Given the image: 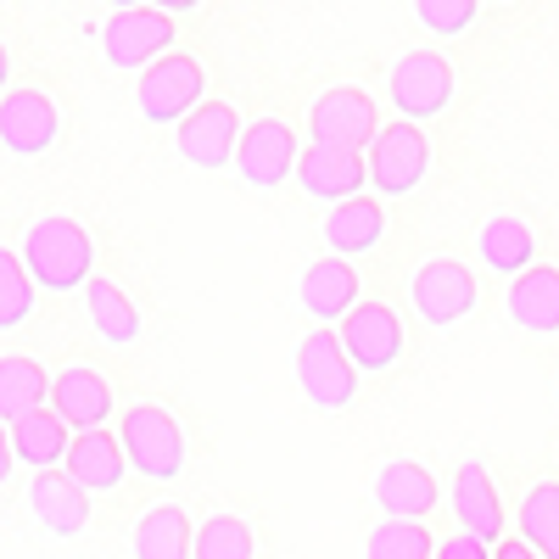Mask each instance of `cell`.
<instances>
[{
  "label": "cell",
  "instance_id": "obj_1",
  "mask_svg": "<svg viewBox=\"0 0 559 559\" xmlns=\"http://www.w3.org/2000/svg\"><path fill=\"white\" fill-rule=\"evenodd\" d=\"M23 269L39 292H84L96 280V241L73 218H39L23 236Z\"/></svg>",
  "mask_w": 559,
  "mask_h": 559
},
{
  "label": "cell",
  "instance_id": "obj_2",
  "mask_svg": "<svg viewBox=\"0 0 559 559\" xmlns=\"http://www.w3.org/2000/svg\"><path fill=\"white\" fill-rule=\"evenodd\" d=\"M118 442L129 453V471L146 481H174L185 471V431L163 403H129L118 419Z\"/></svg>",
  "mask_w": 559,
  "mask_h": 559
},
{
  "label": "cell",
  "instance_id": "obj_3",
  "mask_svg": "<svg viewBox=\"0 0 559 559\" xmlns=\"http://www.w3.org/2000/svg\"><path fill=\"white\" fill-rule=\"evenodd\" d=\"M207 96V68L185 51L157 57L146 73L134 79V112L146 123H185Z\"/></svg>",
  "mask_w": 559,
  "mask_h": 559
},
{
  "label": "cell",
  "instance_id": "obj_4",
  "mask_svg": "<svg viewBox=\"0 0 559 559\" xmlns=\"http://www.w3.org/2000/svg\"><path fill=\"white\" fill-rule=\"evenodd\" d=\"M364 163H369V185H376V197H386V202L414 197L419 185H426V174H431V140L419 134V123L397 118V123H386L376 134V146L364 152Z\"/></svg>",
  "mask_w": 559,
  "mask_h": 559
},
{
  "label": "cell",
  "instance_id": "obj_5",
  "mask_svg": "<svg viewBox=\"0 0 559 559\" xmlns=\"http://www.w3.org/2000/svg\"><path fill=\"white\" fill-rule=\"evenodd\" d=\"M297 381H302V397L313 408H324V414H342L358 397V364L347 358L336 331L302 336V347H297Z\"/></svg>",
  "mask_w": 559,
  "mask_h": 559
},
{
  "label": "cell",
  "instance_id": "obj_6",
  "mask_svg": "<svg viewBox=\"0 0 559 559\" xmlns=\"http://www.w3.org/2000/svg\"><path fill=\"white\" fill-rule=\"evenodd\" d=\"M408 302H414V313L426 319L431 331H448V324H464L476 313L481 286H476V274L464 269L459 258H431V263H419L414 286H408Z\"/></svg>",
  "mask_w": 559,
  "mask_h": 559
},
{
  "label": "cell",
  "instance_id": "obj_7",
  "mask_svg": "<svg viewBox=\"0 0 559 559\" xmlns=\"http://www.w3.org/2000/svg\"><path fill=\"white\" fill-rule=\"evenodd\" d=\"M174 51V17L163 7H129V12H112L102 23V57L107 68H123V73H146L157 57Z\"/></svg>",
  "mask_w": 559,
  "mask_h": 559
},
{
  "label": "cell",
  "instance_id": "obj_8",
  "mask_svg": "<svg viewBox=\"0 0 559 559\" xmlns=\"http://www.w3.org/2000/svg\"><path fill=\"white\" fill-rule=\"evenodd\" d=\"M308 134L319 140V146L364 157L369 146H376V134H381V112H376V102H369L358 84H336V90H324V96L313 102Z\"/></svg>",
  "mask_w": 559,
  "mask_h": 559
},
{
  "label": "cell",
  "instance_id": "obj_9",
  "mask_svg": "<svg viewBox=\"0 0 559 559\" xmlns=\"http://www.w3.org/2000/svg\"><path fill=\"white\" fill-rule=\"evenodd\" d=\"M386 90H392V107H397L408 123L442 118L448 102H453V62L437 57V51H408V57L392 68Z\"/></svg>",
  "mask_w": 559,
  "mask_h": 559
},
{
  "label": "cell",
  "instance_id": "obj_10",
  "mask_svg": "<svg viewBox=\"0 0 559 559\" xmlns=\"http://www.w3.org/2000/svg\"><path fill=\"white\" fill-rule=\"evenodd\" d=\"M336 336H342L347 358L358 364V376H386V369L403 358V319L386 302H358L336 324Z\"/></svg>",
  "mask_w": 559,
  "mask_h": 559
},
{
  "label": "cell",
  "instance_id": "obj_11",
  "mask_svg": "<svg viewBox=\"0 0 559 559\" xmlns=\"http://www.w3.org/2000/svg\"><path fill=\"white\" fill-rule=\"evenodd\" d=\"M302 163V146H297V134L292 123H280V118H258L247 123L241 134V152H236V174L252 185V191H280Z\"/></svg>",
  "mask_w": 559,
  "mask_h": 559
},
{
  "label": "cell",
  "instance_id": "obj_12",
  "mask_svg": "<svg viewBox=\"0 0 559 559\" xmlns=\"http://www.w3.org/2000/svg\"><path fill=\"white\" fill-rule=\"evenodd\" d=\"M241 112L229 107V102H202L191 118L179 123V157L191 163V168H224V163H236L241 152Z\"/></svg>",
  "mask_w": 559,
  "mask_h": 559
},
{
  "label": "cell",
  "instance_id": "obj_13",
  "mask_svg": "<svg viewBox=\"0 0 559 559\" xmlns=\"http://www.w3.org/2000/svg\"><path fill=\"white\" fill-rule=\"evenodd\" d=\"M62 134V112L45 90H12L0 102V146L12 157H45Z\"/></svg>",
  "mask_w": 559,
  "mask_h": 559
},
{
  "label": "cell",
  "instance_id": "obj_14",
  "mask_svg": "<svg viewBox=\"0 0 559 559\" xmlns=\"http://www.w3.org/2000/svg\"><path fill=\"white\" fill-rule=\"evenodd\" d=\"M364 286H358V269H353V258H313L308 269H302V280H297V302H302V313L313 319V324H342L364 297H358Z\"/></svg>",
  "mask_w": 559,
  "mask_h": 559
},
{
  "label": "cell",
  "instance_id": "obj_15",
  "mask_svg": "<svg viewBox=\"0 0 559 559\" xmlns=\"http://www.w3.org/2000/svg\"><path fill=\"white\" fill-rule=\"evenodd\" d=\"M297 185L308 191V202H353L364 197L369 185V163L358 152H336V146H319V140H308V152L297 163Z\"/></svg>",
  "mask_w": 559,
  "mask_h": 559
},
{
  "label": "cell",
  "instance_id": "obj_16",
  "mask_svg": "<svg viewBox=\"0 0 559 559\" xmlns=\"http://www.w3.org/2000/svg\"><path fill=\"white\" fill-rule=\"evenodd\" d=\"M509 324L526 336H559V269L554 263H532L526 274L509 280L503 292Z\"/></svg>",
  "mask_w": 559,
  "mask_h": 559
},
{
  "label": "cell",
  "instance_id": "obj_17",
  "mask_svg": "<svg viewBox=\"0 0 559 559\" xmlns=\"http://www.w3.org/2000/svg\"><path fill=\"white\" fill-rule=\"evenodd\" d=\"M437 498H442L437 476L414 459H386L376 471V503H381L386 521H426L437 509Z\"/></svg>",
  "mask_w": 559,
  "mask_h": 559
},
{
  "label": "cell",
  "instance_id": "obj_18",
  "mask_svg": "<svg viewBox=\"0 0 559 559\" xmlns=\"http://www.w3.org/2000/svg\"><path fill=\"white\" fill-rule=\"evenodd\" d=\"M28 509L51 537H79L90 526V487H79L68 471H39L28 481Z\"/></svg>",
  "mask_w": 559,
  "mask_h": 559
},
{
  "label": "cell",
  "instance_id": "obj_19",
  "mask_svg": "<svg viewBox=\"0 0 559 559\" xmlns=\"http://www.w3.org/2000/svg\"><path fill=\"white\" fill-rule=\"evenodd\" d=\"M51 408L68 419L73 431H107L112 419V381L102 376V369H62V376L51 381Z\"/></svg>",
  "mask_w": 559,
  "mask_h": 559
},
{
  "label": "cell",
  "instance_id": "obj_20",
  "mask_svg": "<svg viewBox=\"0 0 559 559\" xmlns=\"http://www.w3.org/2000/svg\"><path fill=\"white\" fill-rule=\"evenodd\" d=\"M453 515H459V532H471L481 543H498L503 537V498H498V481L487 464H464L453 476Z\"/></svg>",
  "mask_w": 559,
  "mask_h": 559
},
{
  "label": "cell",
  "instance_id": "obj_21",
  "mask_svg": "<svg viewBox=\"0 0 559 559\" xmlns=\"http://www.w3.org/2000/svg\"><path fill=\"white\" fill-rule=\"evenodd\" d=\"M386 241V207L376 197H353L324 213V247L336 258H369Z\"/></svg>",
  "mask_w": 559,
  "mask_h": 559
},
{
  "label": "cell",
  "instance_id": "obj_22",
  "mask_svg": "<svg viewBox=\"0 0 559 559\" xmlns=\"http://www.w3.org/2000/svg\"><path fill=\"white\" fill-rule=\"evenodd\" d=\"M62 471H68L79 487H90V492H112V487H123V476H129V453H123V442H118L112 431H79Z\"/></svg>",
  "mask_w": 559,
  "mask_h": 559
},
{
  "label": "cell",
  "instance_id": "obj_23",
  "mask_svg": "<svg viewBox=\"0 0 559 559\" xmlns=\"http://www.w3.org/2000/svg\"><path fill=\"white\" fill-rule=\"evenodd\" d=\"M12 448H17V464H28V471H57V464H68V448H73V426L45 403L34 414H23L12 426Z\"/></svg>",
  "mask_w": 559,
  "mask_h": 559
},
{
  "label": "cell",
  "instance_id": "obj_24",
  "mask_svg": "<svg viewBox=\"0 0 559 559\" xmlns=\"http://www.w3.org/2000/svg\"><path fill=\"white\" fill-rule=\"evenodd\" d=\"M134 559H197V526L179 503H152L134 521Z\"/></svg>",
  "mask_w": 559,
  "mask_h": 559
},
{
  "label": "cell",
  "instance_id": "obj_25",
  "mask_svg": "<svg viewBox=\"0 0 559 559\" xmlns=\"http://www.w3.org/2000/svg\"><path fill=\"white\" fill-rule=\"evenodd\" d=\"M476 252H481V263H487L492 274H509V280H515V274H526V269L537 263V236H532V224H526V218L498 213V218L481 224Z\"/></svg>",
  "mask_w": 559,
  "mask_h": 559
},
{
  "label": "cell",
  "instance_id": "obj_26",
  "mask_svg": "<svg viewBox=\"0 0 559 559\" xmlns=\"http://www.w3.org/2000/svg\"><path fill=\"white\" fill-rule=\"evenodd\" d=\"M84 313H90V331H96L107 347L140 342V313H134L129 292L112 286V280H102V274L90 280V286H84Z\"/></svg>",
  "mask_w": 559,
  "mask_h": 559
},
{
  "label": "cell",
  "instance_id": "obj_27",
  "mask_svg": "<svg viewBox=\"0 0 559 559\" xmlns=\"http://www.w3.org/2000/svg\"><path fill=\"white\" fill-rule=\"evenodd\" d=\"M51 381H57V376H45L34 358L7 353V358H0V419H7V426H17L23 414L45 408V397H51Z\"/></svg>",
  "mask_w": 559,
  "mask_h": 559
},
{
  "label": "cell",
  "instance_id": "obj_28",
  "mask_svg": "<svg viewBox=\"0 0 559 559\" xmlns=\"http://www.w3.org/2000/svg\"><path fill=\"white\" fill-rule=\"evenodd\" d=\"M34 302H39V286H34V274L23 269V252L0 247V336L23 331V324L34 319Z\"/></svg>",
  "mask_w": 559,
  "mask_h": 559
},
{
  "label": "cell",
  "instance_id": "obj_29",
  "mask_svg": "<svg viewBox=\"0 0 559 559\" xmlns=\"http://www.w3.org/2000/svg\"><path fill=\"white\" fill-rule=\"evenodd\" d=\"M521 537L543 559H559V481H537L521 498Z\"/></svg>",
  "mask_w": 559,
  "mask_h": 559
},
{
  "label": "cell",
  "instance_id": "obj_30",
  "mask_svg": "<svg viewBox=\"0 0 559 559\" xmlns=\"http://www.w3.org/2000/svg\"><path fill=\"white\" fill-rule=\"evenodd\" d=\"M364 559H437V537L419 521H381L364 543Z\"/></svg>",
  "mask_w": 559,
  "mask_h": 559
},
{
  "label": "cell",
  "instance_id": "obj_31",
  "mask_svg": "<svg viewBox=\"0 0 559 559\" xmlns=\"http://www.w3.org/2000/svg\"><path fill=\"white\" fill-rule=\"evenodd\" d=\"M252 554H258V543L241 515H213L197 526V559H252Z\"/></svg>",
  "mask_w": 559,
  "mask_h": 559
},
{
  "label": "cell",
  "instance_id": "obj_32",
  "mask_svg": "<svg viewBox=\"0 0 559 559\" xmlns=\"http://www.w3.org/2000/svg\"><path fill=\"white\" fill-rule=\"evenodd\" d=\"M476 12H481V0H414L419 28H431L437 39H464L476 28Z\"/></svg>",
  "mask_w": 559,
  "mask_h": 559
},
{
  "label": "cell",
  "instance_id": "obj_33",
  "mask_svg": "<svg viewBox=\"0 0 559 559\" xmlns=\"http://www.w3.org/2000/svg\"><path fill=\"white\" fill-rule=\"evenodd\" d=\"M437 559H492V543L471 537V532H453L437 543Z\"/></svg>",
  "mask_w": 559,
  "mask_h": 559
},
{
  "label": "cell",
  "instance_id": "obj_34",
  "mask_svg": "<svg viewBox=\"0 0 559 559\" xmlns=\"http://www.w3.org/2000/svg\"><path fill=\"white\" fill-rule=\"evenodd\" d=\"M12 464H17V448H12V426L0 419V487L12 481Z\"/></svg>",
  "mask_w": 559,
  "mask_h": 559
},
{
  "label": "cell",
  "instance_id": "obj_35",
  "mask_svg": "<svg viewBox=\"0 0 559 559\" xmlns=\"http://www.w3.org/2000/svg\"><path fill=\"white\" fill-rule=\"evenodd\" d=\"M492 559H543V554H537L526 537H509V543H498V554H492Z\"/></svg>",
  "mask_w": 559,
  "mask_h": 559
},
{
  "label": "cell",
  "instance_id": "obj_36",
  "mask_svg": "<svg viewBox=\"0 0 559 559\" xmlns=\"http://www.w3.org/2000/svg\"><path fill=\"white\" fill-rule=\"evenodd\" d=\"M157 7H163L168 17H191V12L202 7V0H157Z\"/></svg>",
  "mask_w": 559,
  "mask_h": 559
},
{
  "label": "cell",
  "instance_id": "obj_37",
  "mask_svg": "<svg viewBox=\"0 0 559 559\" xmlns=\"http://www.w3.org/2000/svg\"><path fill=\"white\" fill-rule=\"evenodd\" d=\"M7 79H12V57H7V45H0V90H7ZM7 102V96H0Z\"/></svg>",
  "mask_w": 559,
  "mask_h": 559
},
{
  "label": "cell",
  "instance_id": "obj_38",
  "mask_svg": "<svg viewBox=\"0 0 559 559\" xmlns=\"http://www.w3.org/2000/svg\"><path fill=\"white\" fill-rule=\"evenodd\" d=\"M112 12H129V7H146V0H107Z\"/></svg>",
  "mask_w": 559,
  "mask_h": 559
},
{
  "label": "cell",
  "instance_id": "obj_39",
  "mask_svg": "<svg viewBox=\"0 0 559 559\" xmlns=\"http://www.w3.org/2000/svg\"><path fill=\"white\" fill-rule=\"evenodd\" d=\"M492 7H509V0H492Z\"/></svg>",
  "mask_w": 559,
  "mask_h": 559
},
{
  "label": "cell",
  "instance_id": "obj_40",
  "mask_svg": "<svg viewBox=\"0 0 559 559\" xmlns=\"http://www.w3.org/2000/svg\"><path fill=\"white\" fill-rule=\"evenodd\" d=\"M554 397H559V386H554Z\"/></svg>",
  "mask_w": 559,
  "mask_h": 559
}]
</instances>
